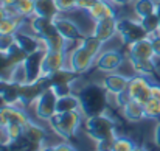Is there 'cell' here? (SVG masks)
<instances>
[{
  "label": "cell",
  "instance_id": "obj_19",
  "mask_svg": "<svg viewBox=\"0 0 160 151\" xmlns=\"http://www.w3.org/2000/svg\"><path fill=\"white\" fill-rule=\"evenodd\" d=\"M87 14H89V17H90L93 22H98V20H101V19L115 16V11H113V8L109 5L107 0H97V2L87 9Z\"/></svg>",
  "mask_w": 160,
  "mask_h": 151
},
{
  "label": "cell",
  "instance_id": "obj_12",
  "mask_svg": "<svg viewBox=\"0 0 160 151\" xmlns=\"http://www.w3.org/2000/svg\"><path fill=\"white\" fill-rule=\"evenodd\" d=\"M129 76L126 75H121V73H115V72H110L107 73L106 76L103 78V87L107 91V94L110 95H118L124 91H128V84H129Z\"/></svg>",
  "mask_w": 160,
  "mask_h": 151
},
{
  "label": "cell",
  "instance_id": "obj_13",
  "mask_svg": "<svg viewBox=\"0 0 160 151\" xmlns=\"http://www.w3.org/2000/svg\"><path fill=\"white\" fill-rule=\"evenodd\" d=\"M154 58L156 55L152 50V42L149 36L131 44L128 49V59H154Z\"/></svg>",
  "mask_w": 160,
  "mask_h": 151
},
{
  "label": "cell",
  "instance_id": "obj_22",
  "mask_svg": "<svg viewBox=\"0 0 160 151\" xmlns=\"http://www.w3.org/2000/svg\"><path fill=\"white\" fill-rule=\"evenodd\" d=\"M3 109L6 112V117L9 120V123H19L23 125L30 117L25 111V107H20L17 104H3Z\"/></svg>",
  "mask_w": 160,
  "mask_h": 151
},
{
  "label": "cell",
  "instance_id": "obj_8",
  "mask_svg": "<svg viewBox=\"0 0 160 151\" xmlns=\"http://www.w3.org/2000/svg\"><path fill=\"white\" fill-rule=\"evenodd\" d=\"M56 101H58V95L47 86V87L42 91V94L38 97L36 103H34L36 117H38L39 120L48 122L54 114H56Z\"/></svg>",
  "mask_w": 160,
  "mask_h": 151
},
{
  "label": "cell",
  "instance_id": "obj_10",
  "mask_svg": "<svg viewBox=\"0 0 160 151\" xmlns=\"http://www.w3.org/2000/svg\"><path fill=\"white\" fill-rule=\"evenodd\" d=\"M124 62V55L118 50H107L98 55L97 61H95V67L100 72H117Z\"/></svg>",
  "mask_w": 160,
  "mask_h": 151
},
{
  "label": "cell",
  "instance_id": "obj_44",
  "mask_svg": "<svg viewBox=\"0 0 160 151\" xmlns=\"http://www.w3.org/2000/svg\"><path fill=\"white\" fill-rule=\"evenodd\" d=\"M0 3H2L3 6H16L17 0H0Z\"/></svg>",
  "mask_w": 160,
  "mask_h": 151
},
{
  "label": "cell",
  "instance_id": "obj_47",
  "mask_svg": "<svg viewBox=\"0 0 160 151\" xmlns=\"http://www.w3.org/2000/svg\"><path fill=\"white\" fill-rule=\"evenodd\" d=\"M39 151H54V147H42Z\"/></svg>",
  "mask_w": 160,
  "mask_h": 151
},
{
  "label": "cell",
  "instance_id": "obj_14",
  "mask_svg": "<svg viewBox=\"0 0 160 151\" xmlns=\"http://www.w3.org/2000/svg\"><path fill=\"white\" fill-rule=\"evenodd\" d=\"M117 23H118V19L115 16L101 19V20L95 22V27H93V33L92 34H95L100 41H103L106 44L107 41H110L117 34Z\"/></svg>",
  "mask_w": 160,
  "mask_h": 151
},
{
  "label": "cell",
  "instance_id": "obj_40",
  "mask_svg": "<svg viewBox=\"0 0 160 151\" xmlns=\"http://www.w3.org/2000/svg\"><path fill=\"white\" fill-rule=\"evenodd\" d=\"M151 98L157 100L160 103V84H152V89H151Z\"/></svg>",
  "mask_w": 160,
  "mask_h": 151
},
{
  "label": "cell",
  "instance_id": "obj_6",
  "mask_svg": "<svg viewBox=\"0 0 160 151\" xmlns=\"http://www.w3.org/2000/svg\"><path fill=\"white\" fill-rule=\"evenodd\" d=\"M95 61H97V58L93 55H90L82 45L75 47L73 50L68 53V56H67V65H68V69H72L73 72H76L79 75L87 73L95 65Z\"/></svg>",
  "mask_w": 160,
  "mask_h": 151
},
{
  "label": "cell",
  "instance_id": "obj_5",
  "mask_svg": "<svg viewBox=\"0 0 160 151\" xmlns=\"http://www.w3.org/2000/svg\"><path fill=\"white\" fill-rule=\"evenodd\" d=\"M117 34L121 38V42L124 45H131L143 38H148L149 34L145 31V28L142 27L140 20H132V19H118L117 23Z\"/></svg>",
  "mask_w": 160,
  "mask_h": 151
},
{
  "label": "cell",
  "instance_id": "obj_9",
  "mask_svg": "<svg viewBox=\"0 0 160 151\" xmlns=\"http://www.w3.org/2000/svg\"><path fill=\"white\" fill-rule=\"evenodd\" d=\"M65 62H67L65 51L45 50L42 56V64H41V78H47L52 73L64 69Z\"/></svg>",
  "mask_w": 160,
  "mask_h": 151
},
{
  "label": "cell",
  "instance_id": "obj_2",
  "mask_svg": "<svg viewBox=\"0 0 160 151\" xmlns=\"http://www.w3.org/2000/svg\"><path fill=\"white\" fill-rule=\"evenodd\" d=\"M31 30L39 39L42 41L45 50H56V51H65L68 41L61 36L58 28L54 27L53 19L47 17H39L33 16L31 19Z\"/></svg>",
  "mask_w": 160,
  "mask_h": 151
},
{
  "label": "cell",
  "instance_id": "obj_38",
  "mask_svg": "<svg viewBox=\"0 0 160 151\" xmlns=\"http://www.w3.org/2000/svg\"><path fill=\"white\" fill-rule=\"evenodd\" d=\"M95 2H97V0H78V2H76V9H84V11H87Z\"/></svg>",
  "mask_w": 160,
  "mask_h": 151
},
{
  "label": "cell",
  "instance_id": "obj_16",
  "mask_svg": "<svg viewBox=\"0 0 160 151\" xmlns=\"http://www.w3.org/2000/svg\"><path fill=\"white\" fill-rule=\"evenodd\" d=\"M16 44L22 51H25L27 55L36 53L39 50H45L42 41L39 39V36L36 34H28L23 31H17L16 33Z\"/></svg>",
  "mask_w": 160,
  "mask_h": 151
},
{
  "label": "cell",
  "instance_id": "obj_17",
  "mask_svg": "<svg viewBox=\"0 0 160 151\" xmlns=\"http://www.w3.org/2000/svg\"><path fill=\"white\" fill-rule=\"evenodd\" d=\"M22 128H23V137H27L28 140H31V142H34V143L42 145V143L47 140V137H48L47 129H45L42 125L33 122L31 118H28V120L22 125Z\"/></svg>",
  "mask_w": 160,
  "mask_h": 151
},
{
  "label": "cell",
  "instance_id": "obj_45",
  "mask_svg": "<svg viewBox=\"0 0 160 151\" xmlns=\"http://www.w3.org/2000/svg\"><path fill=\"white\" fill-rule=\"evenodd\" d=\"M109 2L113 3V5H120V6H121V5H128V3H131L132 0H109Z\"/></svg>",
  "mask_w": 160,
  "mask_h": 151
},
{
  "label": "cell",
  "instance_id": "obj_49",
  "mask_svg": "<svg viewBox=\"0 0 160 151\" xmlns=\"http://www.w3.org/2000/svg\"><path fill=\"white\" fill-rule=\"evenodd\" d=\"M104 151H112V150H104Z\"/></svg>",
  "mask_w": 160,
  "mask_h": 151
},
{
  "label": "cell",
  "instance_id": "obj_31",
  "mask_svg": "<svg viewBox=\"0 0 160 151\" xmlns=\"http://www.w3.org/2000/svg\"><path fill=\"white\" fill-rule=\"evenodd\" d=\"M3 133H5L8 142H17V140L23 136V128H22V125H19V123H9Z\"/></svg>",
  "mask_w": 160,
  "mask_h": 151
},
{
  "label": "cell",
  "instance_id": "obj_15",
  "mask_svg": "<svg viewBox=\"0 0 160 151\" xmlns=\"http://www.w3.org/2000/svg\"><path fill=\"white\" fill-rule=\"evenodd\" d=\"M45 50H39L36 53L27 55L23 65L27 72V83H36L41 80V64H42V56Z\"/></svg>",
  "mask_w": 160,
  "mask_h": 151
},
{
  "label": "cell",
  "instance_id": "obj_41",
  "mask_svg": "<svg viewBox=\"0 0 160 151\" xmlns=\"http://www.w3.org/2000/svg\"><path fill=\"white\" fill-rule=\"evenodd\" d=\"M154 143L160 147V122L156 125V128H154Z\"/></svg>",
  "mask_w": 160,
  "mask_h": 151
},
{
  "label": "cell",
  "instance_id": "obj_4",
  "mask_svg": "<svg viewBox=\"0 0 160 151\" xmlns=\"http://www.w3.org/2000/svg\"><path fill=\"white\" fill-rule=\"evenodd\" d=\"M82 112L81 111H72V112H56L53 117L48 120L50 128L54 133L64 139V140H72L82 122Z\"/></svg>",
  "mask_w": 160,
  "mask_h": 151
},
{
  "label": "cell",
  "instance_id": "obj_24",
  "mask_svg": "<svg viewBox=\"0 0 160 151\" xmlns=\"http://www.w3.org/2000/svg\"><path fill=\"white\" fill-rule=\"evenodd\" d=\"M23 19L22 16H8L0 22V33H8V34H16L17 31H20L22 25H23Z\"/></svg>",
  "mask_w": 160,
  "mask_h": 151
},
{
  "label": "cell",
  "instance_id": "obj_39",
  "mask_svg": "<svg viewBox=\"0 0 160 151\" xmlns=\"http://www.w3.org/2000/svg\"><path fill=\"white\" fill-rule=\"evenodd\" d=\"M54 151H76L70 143H67V140L65 142H62V143H58V145H54Z\"/></svg>",
  "mask_w": 160,
  "mask_h": 151
},
{
  "label": "cell",
  "instance_id": "obj_35",
  "mask_svg": "<svg viewBox=\"0 0 160 151\" xmlns=\"http://www.w3.org/2000/svg\"><path fill=\"white\" fill-rule=\"evenodd\" d=\"M131 100V95H129V92L128 91H124V92H121V94H118V95H115V103H117V106L121 109L128 101Z\"/></svg>",
  "mask_w": 160,
  "mask_h": 151
},
{
  "label": "cell",
  "instance_id": "obj_28",
  "mask_svg": "<svg viewBox=\"0 0 160 151\" xmlns=\"http://www.w3.org/2000/svg\"><path fill=\"white\" fill-rule=\"evenodd\" d=\"M138 20H140L142 27L145 28V31H146L149 36L159 33L160 25H159V17H157L156 13H154V14H149V16H146V17H142V19H138Z\"/></svg>",
  "mask_w": 160,
  "mask_h": 151
},
{
  "label": "cell",
  "instance_id": "obj_27",
  "mask_svg": "<svg viewBox=\"0 0 160 151\" xmlns=\"http://www.w3.org/2000/svg\"><path fill=\"white\" fill-rule=\"evenodd\" d=\"M17 64L11 59V56L8 53H2L0 51V80H8L11 78V73L14 70Z\"/></svg>",
  "mask_w": 160,
  "mask_h": 151
},
{
  "label": "cell",
  "instance_id": "obj_32",
  "mask_svg": "<svg viewBox=\"0 0 160 151\" xmlns=\"http://www.w3.org/2000/svg\"><path fill=\"white\" fill-rule=\"evenodd\" d=\"M143 107H145V115H146V118H152V120L160 118V103L157 100L149 98V100L143 104Z\"/></svg>",
  "mask_w": 160,
  "mask_h": 151
},
{
  "label": "cell",
  "instance_id": "obj_42",
  "mask_svg": "<svg viewBox=\"0 0 160 151\" xmlns=\"http://www.w3.org/2000/svg\"><path fill=\"white\" fill-rule=\"evenodd\" d=\"M0 151H12L11 143L6 140V142H0Z\"/></svg>",
  "mask_w": 160,
  "mask_h": 151
},
{
  "label": "cell",
  "instance_id": "obj_1",
  "mask_svg": "<svg viewBox=\"0 0 160 151\" xmlns=\"http://www.w3.org/2000/svg\"><path fill=\"white\" fill-rule=\"evenodd\" d=\"M84 128H86L87 136L97 143L110 142V140H115L117 137V120L107 111L86 117Z\"/></svg>",
  "mask_w": 160,
  "mask_h": 151
},
{
  "label": "cell",
  "instance_id": "obj_43",
  "mask_svg": "<svg viewBox=\"0 0 160 151\" xmlns=\"http://www.w3.org/2000/svg\"><path fill=\"white\" fill-rule=\"evenodd\" d=\"M8 16H9V14H8L6 8H5V6H3L2 3H0V22H2V20L5 19V17H8Z\"/></svg>",
  "mask_w": 160,
  "mask_h": 151
},
{
  "label": "cell",
  "instance_id": "obj_46",
  "mask_svg": "<svg viewBox=\"0 0 160 151\" xmlns=\"http://www.w3.org/2000/svg\"><path fill=\"white\" fill-rule=\"evenodd\" d=\"M156 14L159 17V25H160V0L157 2V9H156ZM159 33H160V27H159Z\"/></svg>",
  "mask_w": 160,
  "mask_h": 151
},
{
  "label": "cell",
  "instance_id": "obj_21",
  "mask_svg": "<svg viewBox=\"0 0 160 151\" xmlns=\"http://www.w3.org/2000/svg\"><path fill=\"white\" fill-rule=\"evenodd\" d=\"M59 9L56 6L54 0H36L34 5V16L39 17H47V19H54L56 16H59Z\"/></svg>",
  "mask_w": 160,
  "mask_h": 151
},
{
  "label": "cell",
  "instance_id": "obj_36",
  "mask_svg": "<svg viewBox=\"0 0 160 151\" xmlns=\"http://www.w3.org/2000/svg\"><path fill=\"white\" fill-rule=\"evenodd\" d=\"M149 38H151V42H152V50H154L156 58H160V33L152 34Z\"/></svg>",
  "mask_w": 160,
  "mask_h": 151
},
{
  "label": "cell",
  "instance_id": "obj_26",
  "mask_svg": "<svg viewBox=\"0 0 160 151\" xmlns=\"http://www.w3.org/2000/svg\"><path fill=\"white\" fill-rule=\"evenodd\" d=\"M103 44L104 42L100 41L95 34H87V36H84L81 39V44L79 45H82L90 55H93L95 58H98V55L101 53V49H103Z\"/></svg>",
  "mask_w": 160,
  "mask_h": 151
},
{
  "label": "cell",
  "instance_id": "obj_11",
  "mask_svg": "<svg viewBox=\"0 0 160 151\" xmlns=\"http://www.w3.org/2000/svg\"><path fill=\"white\" fill-rule=\"evenodd\" d=\"M54 27L58 28V31L61 33L62 38H65L68 42H73V41H81L86 34L82 33V30L78 27L76 22H73L72 19L68 17H64V16H56L53 19Z\"/></svg>",
  "mask_w": 160,
  "mask_h": 151
},
{
  "label": "cell",
  "instance_id": "obj_29",
  "mask_svg": "<svg viewBox=\"0 0 160 151\" xmlns=\"http://www.w3.org/2000/svg\"><path fill=\"white\" fill-rule=\"evenodd\" d=\"M34 5H36V0H17V3H16L17 16H22L25 19L33 17L34 16Z\"/></svg>",
  "mask_w": 160,
  "mask_h": 151
},
{
  "label": "cell",
  "instance_id": "obj_33",
  "mask_svg": "<svg viewBox=\"0 0 160 151\" xmlns=\"http://www.w3.org/2000/svg\"><path fill=\"white\" fill-rule=\"evenodd\" d=\"M16 45V34H8V33H0V51L8 53Z\"/></svg>",
  "mask_w": 160,
  "mask_h": 151
},
{
  "label": "cell",
  "instance_id": "obj_20",
  "mask_svg": "<svg viewBox=\"0 0 160 151\" xmlns=\"http://www.w3.org/2000/svg\"><path fill=\"white\" fill-rule=\"evenodd\" d=\"M72 111H81L79 97H78L75 92L58 97V101H56V112H72Z\"/></svg>",
  "mask_w": 160,
  "mask_h": 151
},
{
  "label": "cell",
  "instance_id": "obj_3",
  "mask_svg": "<svg viewBox=\"0 0 160 151\" xmlns=\"http://www.w3.org/2000/svg\"><path fill=\"white\" fill-rule=\"evenodd\" d=\"M75 94L79 97L81 112L84 117L104 112L107 109V91L103 84H86Z\"/></svg>",
  "mask_w": 160,
  "mask_h": 151
},
{
  "label": "cell",
  "instance_id": "obj_23",
  "mask_svg": "<svg viewBox=\"0 0 160 151\" xmlns=\"http://www.w3.org/2000/svg\"><path fill=\"white\" fill-rule=\"evenodd\" d=\"M134 69L135 73L145 75V76H152L156 72V64L154 59H128Z\"/></svg>",
  "mask_w": 160,
  "mask_h": 151
},
{
  "label": "cell",
  "instance_id": "obj_48",
  "mask_svg": "<svg viewBox=\"0 0 160 151\" xmlns=\"http://www.w3.org/2000/svg\"><path fill=\"white\" fill-rule=\"evenodd\" d=\"M134 151H148V150H146L145 147H138V145H137V147L134 148Z\"/></svg>",
  "mask_w": 160,
  "mask_h": 151
},
{
  "label": "cell",
  "instance_id": "obj_50",
  "mask_svg": "<svg viewBox=\"0 0 160 151\" xmlns=\"http://www.w3.org/2000/svg\"><path fill=\"white\" fill-rule=\"evenodd\" d=\"M76 2H78V0H76Z\"/></svg>",
  "mask_w": 160,
  "mask_h": 151
},
{
  "label": "cell",
  "instance_id": "obj_25",
  "mask_svg": "<svg viewBox=\"0 0 160 151\" xmlns=\"http://www.w3.org/2000/svg\"><path fill=\"white\" fill-rule=\"evenodd\" d=\"M156 9H157L156 0H135L134 2V13L138 19L146 17L149 14H154Z\"/></svg>",
  "mask_w": 160,
  "mask_h": 151
},
{
  "label": "cell",
  "instance_id": "obj_34",
  "mask_svg": "<svg viewBox=\"0 0 160 151\" xmlns=\"http://www.w3.org/2000/svg\"><path fill=\"white\" fill-rule=\"evenodd\" d=\"M59 13H68L76 9V0H54Z\"/></svg>",
  "mask_w": 160,
  "mask_h": 151
},
{
  "label": "cell",
  "instance_id": "obj_7",
  "mask_svg": "<svg viewBox=\"0 0 160 151\" xmlns=\"http://www.w3.org/2000/svg\"><path fill=\"white\" fill-rule=\"evenodd\" d=\"M152 81L151 76H145V75H138L135 73L134 76H131L129 84H128V92L131 95V98L142 104H145L146 101L151 98V89H152Z\"/></svg>",
  "mask_w": 160,
  "mask_h": 151
},
{
  "label": "cell",
  "instance_id": "obj_30",
  "mask_svg": "<svg viewBox=\"0 0 160 151\" xmlns=\"http://www.w3.org/2000/svg\"><path fill=\"white\" fill-rule=\"evenodd\" d=\"M135 147H137V143L131 137L117 136L113 143H112V151H134Z\"/></svg>",
  "mask_w": 160,
  "mask_h": 151
},
{
  "label": "cell",
  "instance_id": "obj_18",
  "mask_svg": "<svg viewBox=\"0 0 160 151\" xmlns=\"http://www.w3.org/2000/svg\"><path fill=\"white\" fill-rule=\"evenodd\" d=\"M121 112H123V117H124L128 122H131V123H137V122L146 118L143 104L138 103V101L132 100V98L121 107Z\"/></svg>",
  "mask_w": 160,
  "mask_h": 151
},
{
  "label": "cell",
  "instance_id": "obj_37",
  "mask_svg": "<svg viewBox=\"0 0 160 151\" xmlns=\"http://www.w3.org/2000/svg\"><path fill=\"white\" fill-rule=\"evenodd\" d=\"M8 125H9V120L6 117V112H5L3 106H0V133H3Z\"/></svg>",
  "mask_w": 160,
  "mask_h": 151
}]
</instances>
